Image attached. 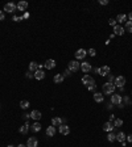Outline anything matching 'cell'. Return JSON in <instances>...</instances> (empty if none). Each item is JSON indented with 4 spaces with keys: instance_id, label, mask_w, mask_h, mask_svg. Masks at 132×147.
<instances>
[{
    "instance_id": "obj_42",
    "label": "cell",
    "mask_w": 132,
    "mask_h": 147,
    "mask_svg": "<svg viewBox=\"0 0 132 147\" xmlns=\"http://www.w3.org/2000/svg\"><path fill=\"white\" fill-rule=\"evenodd\" d=\"M7 147H13V146H12V144H9V146H7Z\"/></svg>"
},
{
    "instance_id": "obj_3",
    "label": "cell",
    "mask_w": 132,
    "mask_h": 147,
    "mask_svg": "<svg viewBox=\"0 0 132 147\" xmlns=\"http://www.w3.org/2000/svg\"><path fill=\"white\" fill-rule=\"evenodd\" d=\"M114 84H115V87L122 88V87L124 86V84H126V78H124V76H118V78H115Z\"/></svg>"
},
{
    "instance_id": "obj_38",
    "label": "cell",
    "mask_w": 132,
    "mask_h": 147,
    "mask_svg": "<svg viewBox=\"0 0 132 147\" xmlns=\"http://www.w3.org/2000/svg\"><path fill=\"white\" fill-rule=\"evenodd\" d=\"M30 117V114H24V116H22V118H25V120H28Z\"/></svg>"
},
{
    "instance_id": "obj_26",
    "label": "cell",
    "mask_w": 132,
    "mask_h": 147,
    "mask_svg": "<svg viewBox=\"0 0 132 147\" xmlns=\"http://www.w3.org/2000/svg\"><path fill=\"white\" fill-rule=\"evenodd\" d=\"M116 139H118L119 142H124V139H126V134L124 133H119V134H116Z\"/></svg>"
},
{
    "instance_id": "obj_14",
    "label": "cell",
    "mask_w": 132,
    "mask_h": 147,
    "mask_svg": "<svg viewBox=\"0 0 132 147\" xmlns=\"http://www.w3.org/2000/svg\"><path fill=\"white\" fill-rule=\"evenodd\" d=\"M45 78V72L42 71V70H37V71L34 72V79L37 80H42Z\"/></svg>"
},
{
    "instance_id": "obj_4",
    "label": "cell",
    "mask_w": 132,
    "mask_h": 147,
    "mask_svg": "<svg viewBox=\"0 0 132 147\" xmlns=\"http://www.w3.org/2000/svg\"><path fill=\"white\" fill-rule=\"evenodd\" d=\"M16 8H17V5H15L13 3H7L4 5V11L8 12V13H13L15 11H16Z\"/></svg>"
},
{
    "instance_id": "obj_7",
    "label": "cell",
    "mask_w": 132,
    "mask_h": 147,
    "mask_svg": "<svg viewBox=\"0 0 132 147\" xmlns=\"http://www.w3.org/2000/svg\"><path fill=\"white\" fill-rule=\"evenodd\" d=\"M86 55H87V51L85 49H79V50H77V53H75V58L77 59H83Z\"/></svg>"
},
{
    "instance_id": "obj_10",
    "label": "cell",
    "mask_w": 132,
    "mask_h": 147,
    "mask_svg": "<svg viewBox=\"0 0 132 147\" xmlns=\"http://www.w3.org/2000/svg\"><path fill=\"white\" fill-rule=\"evenodd\" d=\"M59 133L62 135H67L69 133H70V129H69L67 125H65V123H62V125L59 126Z\"/></svg>"
},
{
    "instance_id": "obj_35",
    "label": "cell",
    "mask_w": 132,
    "mask_h": 147,
    "mask_svg": "<svg viewBox=\"0 0 132 147\" xmlns=\"http://www.w3.org/2000/svg\"><path fill=\"white\" fill-rule=\"evenodd\" d=\"M5 19V16H4V13H3V11H0V21H3Z\"/></svg>"
},
{
    "instance_id": "obj_33",
    "label": "cell",
    "mask_w": 132,
    "mask_h": 147,
    "mask_svg": "<svg viewBox=\"0 0 132 147\" xmlns=\"http://www.w3.org/2000/svg\"><path fill=\"white\" fill-rule=\"evenodd\" d=\"M107 76H108V83H112V81L115 80V79H114V76H112V75H110V74H108Z\"/></svg>"
},
{
    "instance_id": "obj_5",
    "label": "cell",
    "mask_w": 132,
    "mask_h": 147,
    "mask_svg": "<svg viewBox=\"0 0 132 147\" xmlns=\"http://www.w3.org/2000/svg\"><path fill=\"white\" fill-rule=\"evenodd\" d=\"M122 96L120 95H112L111 96V104L112 105H122Z\"/></svg>"
},
{
    "instance_id": "obj_28",
    "label": "cell",
    "mask_w": 132,
    "mask_h": 147,
    "mask_svg": "<svg viewBox=\"0 0 132 147\" xmlns=\"http://www.w3.org/2000/svg\"><path fill=\"white\" fill-rule=\"evenodd\" d=\"M20 106L22 108V109H27V108H29V101L28 100H22V101L20 103Z\"/></svg>"
},
{
    "instance_id": "obj_41",
    "label": "cell",
    "mask_w": 132,
    "mask_h": 147,
    "mask_svg": "<svg viewBox=\"0 0 132 147\" xmlns=\"http://www.w3.org/2000/svg\"><path fill=\"white\" fill-rule=\"evenodd\" d=\"M17 147H27V146H24V144H19Z\"/></svg>"
},
{
    "instance_id": "obj_23",
    "label": "cell",
    "mask_w": 132,
    "mask_h": 147,
    "mask_svg": "<svg viewBox=\"0 0 132 147\" xmlns=\"http://www.w3.org/2000/svg\"><path fill=\"white\" fill-rule=\"evenodd\" d=\"M38 68H40V66H38L36 62H30V63H29V70H30V71H34L36 72Z\"/></svg>"
},
{
    "instance_id": "obj_17",
    "label": "cell",
    "mask_w": 132,
    "mask_h": 147,
    "mask_svg": "<svg viewBox=\"0 0 132 147\" xmlns=\"http://www.w3.org/2000/svg\"><path fill=\"white\" fill-rule=\"evenodd\" d=\"M30 117H32L33 120H36V121H38V120L42 117V116H41V112H40V110H33L32 113H30Z\"/></svg>"
},
{
    "instance_id": "obj_19",
    "label": "cell",
    "mask_w": 132,
    "mask_h": 147,
    "mask_svg": "<svg viewBox=\"0 0 132 147\" xmlns=\"http://www.w3.org/2000/svg\"><path fill=\"white\" fill-rule=\"evenodd\" d=\"M54 134H56V127L54 126H49L48 129H46V135L48 137H53Z\"/></svg>"
},
{
    "instance_id": "obj_34",
    "label": "cell",
    "mask_w": 132,
    "mask_h": 147,
    "mask_svg": "<svg viewBox=\"0 0 132 147\" xmlns=\"http://www.w3.org/2000/svg\"><path fill=\"white\" fill-rule=\"evenodd\" d=\"M99 4H102V5H107V4H108V0H99Z\"/></svg>"
},
{
    "instance_id": "obj_1",
    "label": "cell",
    "mask_w": 132,
    "mask_h": 147,
    "mask_svg": "<svg viewBox=\"0 0 132 147\" xmlns=\"http://www.w3.org/2000/svg\"><path fill=\"white\" fill-rule=\"evenodd\" d=\"M82 83L87 87V89H89V91H94V89L97 88L95 80L92 79L90 75H83V78H82Z\"/></svg>"
},
{
    "instance_id": "obj_11",
    "label": "cell",
    "mask_w": 132,
    "mask_h": 147,
    "mask_svg": "<svg viewBox=\"0 0 132 147\" xmlns=\"http://www.w3.org/2000/svg\"><path fill=\"white\" fill-rule=\"evenodd\" d=\"M81 70H82L85 74H87L90 70H91V64L89 63V62H83V63H81Z\"/></svg>"
},
{
    "instance_id": "obj_21",
    "label": "cell",
    "mask_w": 132,
    "mask_h": 147,
    "mask_svg": "<svg viewBox=\"0 0 132 147\" xmlns=\"http://www.w3.org/2000/svg\"><path fill=\"white\" fill-rule=\"evenodd\" d=\"M54 83H57V84H59V83H62V81H64V75H62V74H57L56 76H54Z\"/></svg>"
},
{
    "instance_id": "obj_29",
    "label": "cell",
    "mask_w": 132,
    "mask_h": 147,
    "mask_svg": "<svg viewBox=\"0 0 132 147\" xmlns=\"http://www.w3.org/2000/svg\"><path fill=\"white\" fill-rule=\"evenodd\" d=\"M107 139H108V142H114L115 139H116V135H115L114 133H108V137H107Z\"/></svg>"
},
{
    "instance_id": "obj_24",
    "label": "cell",
    "mask_w": 132,
    "mask_h": 147,
    "mask_svg": "<svg viewBox=\"0 0 132 147\" xmlns=\"http://www.w3.org/2000/svg\"><path fill=\"white\" fill-rule=\"evenodd\" d=\"M32 130L36 131V133H37V131H40L41 130V123L40 122H34L33 125H32Z\"/></svg>"
},
{
    "instance_id": "obj_15",
    "label": "cell",
    "mask_w": 132,
    "mask_h": 147,
    "mask_svg": "<svg viewBox=\"0 0 132 147\" xmlns=\"http://www.w3.org/2000/svg\"><path fill=\"white\" fill-rule=\"evenodd\" d=\"M114 34L123 36V34H124V28H122L120 25H115V26H114Z\"/></svg>"
},
{
    "instance_id": "obj_32",
    "label": "cell",
    "mask_w": 132,
    "mask_h": 147,
    "mask_svg": "<svg viewBox=\"0 0 132 147\" xmlns=\"http://www.w3.org/2000/svg\"><path fill=\"white\" fill-rule=\"evenodd\" d=\"M108 24H110V25H112V26L118 25V24H116V20H114V19H110V20H108Z\"/></svg>"
},
{
    "instance_id": "obj_16",
    "label": "cell",
    "mask_w": 132,
    "mask_h": 147,
    "mask_svg": "<svg viewBox=\"0 0 132 147\" xmlns=\"http://www.w3.org/2000/svg\"><path fill=\"white\" fill-rule=\"evenodd\" d=\"M62 123H64V120L62 118H59V117H54L53 120H52V125L56 127V126H61Z\"/></svg>"
},
{
    "instance_id": "obj_36",
    "label": "cell",
    "mask_w": 132,
    "mask_h": 147,
    "mask_svg": "<svg viewBox=\"0 0 132 147\" xmlns=\"http://www.w3.org/2000/svg\"><path fill=\"white\" fill-rule=\"evenodd\" d=\"M127 141H128L129 143H132V134H129V135H127Z\"/></svg>"
},
{
    "instance_id": "obj_2",
    "label": "cell",
    "mask_w": 132,
    "mask_h": 147,
    "mask_svg": "<svg viewBox=\"0 0 132 147\" xmlns=\"http://www.w3.org/2000/svg\"><path fill=\"white\" fill-rule=\"evenodd\" d=\"M115 84L114 83H104L103 87H102V91H103V95H112L115 92Z\"/></svg>"
},
{
    "instance_id": "obj_13",
    "label": "cell",
    "mask_w": 132,
    "mask_h": 147,
    "mask_svg": "<svg viewBox=\"0 0 132 147\" xmlns=\"http://www.w3.org/2000/svg\"><path fill=\"white\" fill-rule=\"evenodd\" d=\"M98 74H100L102 76H107L108 74H110V67H108V66H103L102 68H99Z\"/></svg>"
},
{
    "instance_id": "obj_22",
    "label": "cell",
    "mask_w": 132,
    "mask_h": 147,
    "mask_svg": "<svg viewBox=\"0 0 132 147\" xmlns=\"http://www.w3.org/2000/svg\"><path fill=\"white\" fill-rule=\"evenodd\" d=\"M103 95L102 93H99V92H97V93H94V100H95V101L97 103H102L103 101Z\"/></svg>"
},
{
    "instance_id": "obj_8",
    "label": "cell",
    "mask_w": 132,
    "mask_h": 147,
    "mask_svg": "<svg viewBox=\"0 0 132 147\" xmlns=\"http://www.w3.org/2000/svg\"><path fill=\"white\" fill-rule=\"evenodd\" d=\"M54 67H56V60L54 59H48L45 62V68L46 70H53Z\"/></svg>"
},
{
    "instance_id": "obj_25",
    "label": "cell",
    "mask_w": 132,
    "mask_h": 147,
    "mask_svg": "<svg viewBox=\"0 0 132 147\" xmlns=\"http://www.w3.org/2000/svg\"><path fill=\"white\" fill-rule=\"evenodd\" d=\"M126 19H127L126 14H118V17H116V22H119V24H120V22H124V21H126Z\"/></svg>"
},
{
    "instance_id": "obj_30",
    "label": "cell",
    "mask_w": 132,
    "mask_h": 147,
    "mask_svg": "<svg viewBox=\"0 0 132 147\" xmlns=\"http://www.w3.org/2000/svg\"><path fill=\"white\" fill-rule=\"evenodd\" d=\"M123 125V121L120 120V118H118V120H115V123H114V126L115 127H120Z\"/></svg>"
},
{
    "instance_id": "obj_20",
    "label": "cell",
    "mask_w": 132,
    "mask_h": 147,
    "mask_svg": "<svg viewBox=\"0 0 132 147\" xmlns=\"http://www.w3.org/2000/svg\"><path fill=\"white\" fill-rule=\"evenodd\" d=\"M29 126H30L29 123H28V122H25L24 125H22V126L20 127V133H21V134H27V133H28V130H29Z\"/></svg>"
},
{
    "instance_id": "obj_27",
    "label": "cell",
    "mask_w": 132,
    "mask_h": 147,
    "mask_svg": "<svg viewBox=\"0 0 132 147\" xmlns=\"http://www.w3.org/2000/svg\"><path fill=\"white\" fill-rule=\"evenodd\" d=\"M124 30L132 33V21H126V29H124Z\"/></svg>"
},
{
    "instance_id": "obj_12",
    "label": "cell",
    "mask_w": 132,
    "mask_h": 147,
    "mask_svg": "<svg viewBox=\"0 0 132 147\" xmlns=\"http://www.w3.org/2000/svg\"><path fill=\"white\" fill-rule=\"evenodd\" d=\"M114 127H115V126L112 125V123H111L110 121L103 123V130H104V131H107V133H111V131L114 130Z\"/></svg>"
},
{
    "instance_id": "obj_31",
    "label": "cell",
    "mask_w": 132,
    "mask_h": 147,
    "mask_svg": "<svg viewBox=\"0 0 132 147\" xmlns=\"http://www.w3.org/2000/svg\"><path fill=\"white\" fill-rule=\"evenodd\" d=\"M87 54H89V55H91V57H95L97 55V51H95V49H90L87 51Z\"/></svg>"
},
{
    "instance_id": "obj_9",
    "label": "cell",
    "mask_w": 132,
    "mask_h": 147,
    "mask_svg": "<svg viewBox=\"0 0 132 147\" xmlns=\"http://www.w3.org/2000/svg\"><path fill=\"white\" fill-rule=\"evenodd\" d=\"M37 144H38V141L34 137H30L27 142V147H37Z\"/></svg>"
},
{
    "instance_id": "obj_18",
    "label": "cell",
    "mask_w": 132,
    "mask_h": 147,
    "mask_svg": "<svg viewBox=\"0 0 132 147\" xmlns=\"http://www.w3.org/2000/svg\"><path fill=\"white\" fill-rule=\"evenodd\" d=\"M28 8V3L27 2H19V4H17V9L19 11H25Z\"/></svg>"
},
{
    "instance_id": "obj_37",
    "label": "cell",
    "mask_w": 132,
    "mask_h": 147,
    "mask_svg": "<svg viewBox=\"0 0 132 147\" xmlns=\"http://www.w3.org/2000/svg\"><path fill=\"white\" fill-rule=\"evenodd\" d=\"M70 72H71V71H70V70H69V68H67V70H66V71L64 72V76H65V75H70Z\"/></svg>"
},
{
    "instance_id": "obj_39",
    "label": "cell",
    "mask_w": 132,
    "mask_h": 147,
    "mask_svg": "<svg viewBox=\"0 0 132 147\" xmlns=\"http://www.w3.org/2000/svg\"><path fill=\"white\" fill-rule=\"evenodd\" d=\"M128 19H129V21H132V12L128 14Z\"/></svg>"
},
{
    "instance_id": "obj_6",
    "label": "cell",
    "mask_w": 132,
    "mask_h": 147,
    "mask_svg": "<svg viewBox=\"0 0 132 147\" xmlns=\"http://www.w3.org/2000/svg\"><path fill=\"white\" fill-rule=\"evenodd\" d=\"M79 67H81V64L77 60H70L69 62V70H70V71H78Z\"/></svg>"
},
{
    "instance_id": "obj_40",
    "label": "cell",
    "mask_w": 132,
    "mask_h": 147,
    "mask_svg": "<svg viewBox=\"0 0 132 147\" xmlns=\"http://www.w3.org/2000/svg\"><path fill=\"white\" fill-rule=\"evenodd\" d=\"M124 101H126V103L128 104V103H129V99H128V97H124Z\"/></svg>"
}]
</instances>
